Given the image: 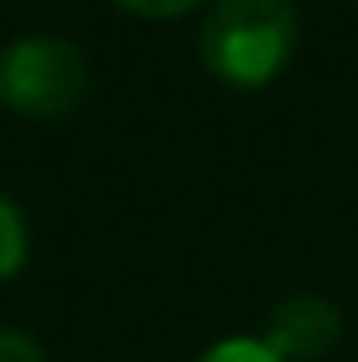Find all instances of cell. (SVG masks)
Returning a JSON list of instances; mask_svg holds the SVG:
<instances>
[{
	"mask_svg": "<svg viewBox=\"0 0 358 362\" xmlns=\"http://www.w3.org/2000/svg\"><path fill=\"white\" fill-rule=\"evenodd\" d=\"M0 362H46V354H42V344H37L33 335L0 326Z\"/></svg>",
	"mask_w": 358,
	"mask_h": 362,
	"instance_id": "8992f818",
	"label": "cell"
},
{
	"mask_svg": "<svg viewBox=\"0 0 358 362\" xmlns=\"http://www.w3.org/2000/svg\"><path fill=\"white\" fill-rule=\"evenodd\" d=\"M299 46L294 0H216L202 18L197 51L212 78L239 92L267 88L280 78Z\"/></svg>",
	"mask_w": 358,
	"mask_h": 362,
	"instance_id": "6da1fadb",
	"label": "cell"
},
{
	"mask_svg": "<svg viewBox=\"0 0 358 362\" xmlns=\"http://www.w3.org/2000/svg\"><path fill=\"white\" fill-rule=\"evenodd\" d=\"M197 362H285L267 339H248V335H234V339H221L212 344Z\"/></svg>",
	"mask_w": 358,
	"mask_h": 362,
	"instance_id": "5b68a950",
	"label": "cell"
},
{
	"mask_svg": "<svg viewBox=\"0 0 358 362\" xmlns=\"http://www.w3.org/2000/svg\"><path fill=\"white\" fill-rule=\"evenodd\" d=\"M340 339V308L322 293H289L267 321V344L285 362H313Z\"/></svg>",
	"mask_w": 358,
	"mask_h": 362,
	"instance_id": "3957f363",
	"label": "cell"
},
{
	"mask_svg": "<svg viewBox=\"0 0 358 362\" xmlns=\"http://www.w3.org/2000/svg\"><path fill=\"white\" fill-rule=\"evenodd\" d=\"M88 97V60L51 33L14 37L0 51V106L23 119H64Z\"/></svg>",
	"mask_w": 358,
	"mask_h": 362,
	"instance_id": "7a4b0ae2",
	"label": "cell"
},
{
	"mask_svg": "<svg viewBox=\"0 0 358 362\" xmlns=\"http://www.w3.org/2000/svg\"><path fill=\"white\" fill-rule=\"evenodd\" d=\"M28 262V221L18 202L0 193V280H14Z\"/></svg>",
	"mask_w": 358,
	"mask_h": 362,
	"instance_id": "277c9868",
	"label": "cell"
},
{
	"mask_svg": "<svg viewBox=\"0 0 358 362\" xmlns=\"http://www.w3.org/2000/svg\"><path fill=\"white\" fill-rule=\"evenodd\" d=\"M120 9H129V14L138 18H179L188 14V9H197L202 0H115Z\"/></svg>",
	"mask_w": 358,
	"mask_h": 362,
	"instance_id": "52a82bcc",
	"label": "cell"
}]
</instances>
